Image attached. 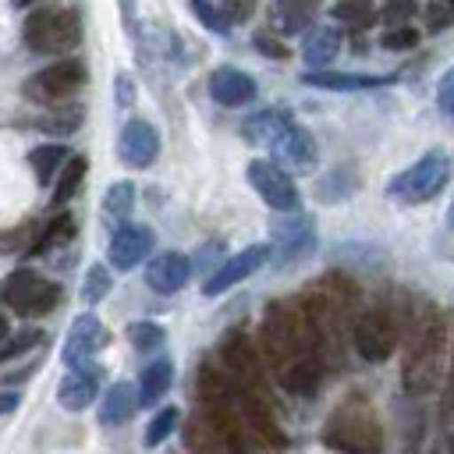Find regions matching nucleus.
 I'll list each match as a JSON object with an SVG mask.
<instances>
[{
    "instance_id": "nucleus-29",
    "label": "nucleus",
    "mask_w": 454,
    "mask_h": 454,
    "mask_svg": "<svg viewBox=\"0 0 454 454\" xmlns=\"http://www.w3.org/2000/svg\"><path fill=\"white\" fill-rule=\"evenodd\" d=\"M85 170H89V160H85V156H67V163L60 167V174H57V181H53V206H64V202L74 199V192H78Z\"/></svg>"
},
{
    "instance_id": "nucleus-38",
    "label": "nucleus",
    "mask_w": 454,
    "mask_h": 454,
    "mask_svg": "<svg viewBox=\"0 0 454 454\" xmlns=\"http://www.w3.org/2000/svg\"><path fill=\"white\" fill-rule=\"evenodd\" d=\"M192 11L206 21V28L209 32H216V35H223V32H231V21H227V14L223 11H216L209 0H192Z\"/></svg>"
},
{
    "instance_id": "nucleus-28",
    "label": "nucleus",
    "mask_w": 454,
    "mask_h": 454,
    "mask_svg": "<svg viewBox=\"0 0 454 454\" xmlns=\"http://www.w3.org/2000/svg\"><path fill=\"white\" fill-rule=\"evenodd\" d=\"M28 163H32V170H35V181H39V184H50V181L60 174V167L67 163V145H64V142L35 145V149L28 153Z\"/></svg>"
},
{
    "instance_id": "nucleus-42",
    "label": "nucleus",
    "mask_w": 454,
    "mask_h": 454,
    "mask_svg": "<svg viewBox=\"0 0 454 454\" xmlns=\"http://www.w3.org/2000/svg\"><path fill=\"white\" fill-rule=\"evenodd\" d=\"M255 50H262L266 57H273V60H287L291 53H287V46L284 43H277V39H270V35H255Z\"/></svg>"
},
{
    "instance_id": "nucleus-9",
    "label": "nucleus",
    "mask_w": 454,
    "mask_h": 454,
    "mask_svg": "<svg viewBox=\"0 0 454 454\" xmlns=\"http://www.w3.org/2000/svg\"><path fill=\"white\" fill-rule=\"evenodd\" d=\"M351 340L365 362H387L397 348V323H394L390 309H383V305L362 309L351 326Z\"/></svg>"
},
{
    "instance_id": "nucleus-36",
    "label": "nucleus",
    "mask_w": 454,
    "mask_h": 454,
    "mask_svg": "<svg viewBox=\"0 0 454 454\" xmlns=\"http://www.w3.org/2000/svg\"><path fill=\"white\" fill-rule=\"evenodd\" d=\"M78 124H82V110H78V106H67V110H53L50 117L35 121V128H43V131H53V135H71Z\"/></svg>"
},
{
    "instance_id": "nucleus-5",
    "label": "nucleus",
    "mask_w": 454,
    "mask_h": 454,
    "mask_svg": "<svg viewBox=\"0 0 454 454\" xmlns=\"http://www.w3.org/2000/svg\"><path fill=\"white\" fill-rule=\"evenodd\" d=\"M21 35H25V46L32 53L57 57V53H67L82 43V18L71 7H43V11L25 18Z\"/></svg>"
},
{
    "instance_id": "nucleus-12",
    "label": "nucleus",
    "mask_w": 454,
    "mask_h": 454,
    "mask_svg": "<svg viewBox=\"0 0 454 454\" xmlns=\"http://www.w3.org/2000/svg\"><path fill=\"white\" fill-rule=\"evenodd\" d=\"M238 397V411L245 419L248 436H255V443H262L266 450H284L287 447V433L273 415L270 394H234Z\"/></svg>"
},
{
    "instance_id": "nucleus-20",
    "label": "nucleus",
    "mask_w": 454,
    "mask_h": 454,
    "mask_svg": "<svg viewBox=\"0 0 454 454\" xmlns=\"http://www.w3.org/2000/svg\"><path fill=\"white\" fill-rule=\"evenodd\" d=\"M206 89H209V96H213L220 106H245V103L255 99V78L245 74L241 67H231V64L216 67V71L209 74Z\"/></svg>"
},
{
    "instance_id": "nucleus-8",
    "label": "nucleus",
    "mask_w": 454,
    "mask_h": 454,
    "mask_svg": "<svg viewBox=\"0 0 454 454\" xmlns=\"http://www.w3.org/2000/svg\"><path fill=\"white\" fill-rule=\"evenodd\" d=\"M220 365L227 369L234 394H266V380H262V362L255 355V344L245 330H231L220 344Z\"/></svg>"
},
{
    "instance_id": "nucleus-48",
    "label": "nucleus",
    "mask_w": 454,
    "mask_h": 454,
    "mask_svg": "<svg viewBox=\"0 0 454 454\" xmlns=\"http://www.w3.org/2000/svg\"><path fill=\"white\" fill-rule=\"evenodd\" d=\"M447 223H450V227H454V202H450V206H447Z\"/></svg>"
},
{
    "instance_id": "nucleus-3",
    "label": "nucleus",
    "mask_w": 454,
    "mask_h": 454,
    "mask_svg": "<svg viewBox=\"0 0 454 454\" xmlns=\"http://www.w3.org/2000/svg\"><path fill=\"white\" fill-rule=\"evenodd\" d=\"M323 443L337 454H383L387 436H383V426H380L376 411L365 401L351 397L326 419Z\"/></svg>"
},
{
    "instance_id": "nucleus-35",
    "label": "nucleus",
    "mask_w": 454,
    "mask_h": 454,
    "mask_svg": "<svg viewBox=\"0 0 454 454\" xmlns=\"http://www.w3.org/2000/svg\"><path fill=\"white\" fill-rule=\"evenodd\" d=\"M43 340H46V333H43L39 326H25V330H18V333H7L0 358H4V362H11V358H18L21 351H28V348H39Z\"/></svg>"
},
{
    "instance_id": "nucleus-21",
    "label": "nucleus",
    "mask_w": 454,
    "mask_h": 454,
    "mask_svg": "<svg viewBox=\"0 0 454 454\" xmlns=\"http://www.w3.org/2000/svg\"><path fill=\"white\" fill-rule=\"evenodd\" d=\"M340 28L333 25H316L305 39H301V60L309 71H326L333 64V57L340 53Z\"/></svg>"
},
{
    "instance_id": "nucleus-1",
    "label": "nucleus",
    "mask_w": 454,
    "mask_h": 454,
    "mask_svg": "<svg viewBox=\"0 0 454 454\" xmlns=\"http://www.w3.org/2000/svg\"><path fill=\"white\" fill-rule=\"evenodd\" d=\"M259 348L266 355V365L280 376L284 390L305 397L323 383L326 355L316 344V333L309 319L301 316L298 301H270L259 323Z\"/></svg>"
},
{
    "instance_id": "nucleus-18",
    "label": "nucleus",
    "mask_w": 454,
    "mask_h": 454,
    "mask_svg": "<svg viewBox=\"0 0 454 454\" xmlns=\"http://www.w3.org/2000/svg\"><path fill=\"white\" fill-rule=\"evenodd\" d=\"M192 280V259L184 252H160L145 262V284L156 294H177Z\"/></svg>"
},
{
    "instance_id": "nucleus-39",
    "label": "nucleus",
    "mask_w": 454,
    "mask_h": 454,
    "mask_svg": "<svg viewBox=\"0 0 454 454\" xmlns=\"http://www.w3.org/2000/svg\"><path fill=\"white\" fill-rule=\"evenodd\" d=\"M450 18H454V7H450L447 0H433V4H426V28H429V32H440Z\"/></svg>"
},
{
    "instance_id": "nucleus-15",
    "label": "nucleus",
    "mask_w": 454,
    "mask_h": 454,
    "mask_svg": "<svg viewBox=\"0 0 454 454\" xmlns=\"http://www.w3.org/2000/svg\"><path fill=\"white\" fill-rule=\"evenodd\" d=\"M270 153H273V160H277L280 167H287V170H312V167H316V138H312L298 121L284 124V128L273 135Z\"/></svg>"
},
{
    "instance_id": "nucleus-13",
    "label": "nucleus",
    "mask_w": 454,
    "mask_h": 454,
    "mask_svg": "<svg viewBox=\"0 0 454 454\" xmlns=\"http://www.w3.org/2000/svg\"><path fill=\"white\" fill-rule=\"evenodd\" d=\"M270 255H273V248L266 245V241H259V245H248V248H241L238 255H227L209 277H206V284H202V291L209 294V298H216V294H223V291H231L234 284H241L245 277H252L259 266H266L270 262Z\"/></svg>"
},
{
    "instance_id": "nucleus-45",
    "label": "nucleus",
    "mask_w": 454,
    "mask_h": 454,
    "mask_svg": "<svg viewBox=\"0 0 454 454\" xmlns=\"http://www.w3.org/2000/svg\"><path fill=\"white\" fill-rule=\"evenodd\" d=\"M220 252H223V241H206V245H202V252H199V270H206L209 262H216V259H220Z\"/></svg>"
},
{
    "instance_id": "nucleus-14",
    "label": "nucleus",
    "mask_w": 454,
    "mask_h": 454,
    "mask_svg": "<svg viewBox=\"0 0 454 454\" xmlns=\"http://www.w3.org/2000/svg\"><path fill=\"white\" fill-rule=\"evenodd\" d=\"M153 245H156L153 227H145V223H121V227L110 234L106 259H110L114 270L128 273V270H135L138 262H145V259L153 255Z\"/></svg>"
},
{
    "instance_id": "nucleus-31",
    "label": "nucleus",
    "mask_w": 454,
    "mask_h": 454,
    "mask_svg": "<svg viewBox=\"0 0 454 454\" xmlns=\"http://www.w3.org/2000/svg\"><path fill=\"white\" fill-rule=\"evenodd\" d=\"M128 340H131V348L135 351H156L163 340H167V330L160 326V323H153V319H135V323H128Z\"/></svg>"
},
{
    "instance_id": "nucleus-16",
    "label": "nucleus",
    "mask_w": 454,
    "mask_h": 454,
    "mask_svg": "<svg viewBox=\"0 0 454 454\" xmlns=\"http://www.w3.org/2000/svg\"><path fill=\"white\" fill-rule=\"evenodd\" d=\"M117 156H121L128 167H135V170L149 167V163L160 156V131H156L149 121L131 117V121L121 128V135H117Z\"/></svg>"
},
{
    "instance_id": "nucleus-30",
    "label": "nucleus",
    "mask_w": 454,
    "mask_h": 454,
    "mask_svg": "<svg viewBox=\"0 0 454 454\" xmlns=\"http://www.w3.org/2000/svg\"><path fill=\"white\" fill-rule=\"evenodd\" d=\"M71 234H74V216H71V213H57L53 220H46V223L39 227V238H35V245H32V255L50 252V248L71 241Z\"/></svg>"
},
{
    "instance_id": "nucleus-33",
    "label": "nucleus",
    "mask_w": 454,
    "mask_h": 454,
    "mask_svg": "<svg viewBox=\"0 0 454 454\" xmlns=\"http://www.w3.org/2000/svg\"><path fill=\"white\" fill-rule=\"evenodd\" d=\"M177 422H181V411L170 404V408H160L156 415H153V422L145 426V447H160L174 429H177Z\"/></svg>"
},
{
    "instance_id": "nucleus-49",
    "label": "nucleus",
    "mask_w": 454,
    "mask_h": 454,
    "mask_svg": "<svg viewBox=\"0 0 454 454\" xmlns=\"http://www.w3.org/2000/svg\"><path fill=\"white\" fill-rule=\"evenodd\" d=\"M28 4H35V0H14V7H28Z\"/></svg>"
},
{
    "instance_id": "nucleus-10",
    "label": "nucleus",
    "mask_w": 454,
    "mask_h": 454,
    "mask_svg": "<svg viewBox=\"0 0 454 454\" xmlns=\"http://www.w3.org/2000/svg\"><path fill=\"white\" fill-rule=\"evenodd\" d=\"M245 177H248V184L255 188V195L270 209H277V213H294L298 209V202H301L298 184H294L291 170L280 167L277 160H252L248 170H245Z\"/></svg>"
},
{
    "instance_id": "nucleus-24",
    "label": "nucleus",
    "mask_w": 454,
    "mask_h": 454,
    "mask_svg": "<svg viewBox=\"0 0 454 454\" xmlns=\"http://www.w3.org/2000/svg\"><path fill=\"white\" fill-rule=\"evenodd\" d=\"M170 380H174V362L170 358H153L138 376V404L153 408L170 390Z\"/></svg>"
},
{
    "instance_id": "nucleus-7",
    "label": "nucleus",
    "mask_w": 454,
    "mask_h": 454,
    "mask_svg": "<svg viewBox=\"0 0 454 454\" xmlns=\"http://www.w3.org/2000/svg\"><path fill=\"white\" fill-rule=\"evenodd\" d=\"M82 85H85V64L74 60V57H64V60H57V64H50V67L28 74L25 85H21V92H25L32 103L60 106V103H67Z\"/></svg>"
},
{
    "instance_id": "nucleus-2",
    "label": "nucleus",
    "mask_w": 454,
    "mask_h": 454,
    "mask_svg": "<svg viewBox=\"0 0 454 454\" xmlns=\"http://www.w3.org/2000/svg\"><path fill=\"white\" fill-rule=\"evenodd\" d=\"M450 330H447V316L443 309H429L419 316L411 340L404 344V358H401V387L411 397H426L436 390L440 376H443V351H447Z\"/></svg>"
},
{
    "instance_id": "nucleus-47",
    "label": "nucleus",
    "mask_w": 454,
    "mask_h": 454,
    "mask_svg": "<svg viewBox=\"0 0 454 454\" xmlns=\"http://www.w3.org/2000/svg\"><path fill=\"white\" fill-rule=\"evenodd\" d=\"M121 7H124V18L131 21V0H121Z\"/></svg>"
},
{
    "instance_id": "nucleus-17",
    "label": "nucleus",
    "mask_w": 454,
    "mask_h": 454,
    "mask_svg": "<svg viewBox=\"0 0 454 454\" xmlns=\"http://www.w3.org/2000/svg\"><path fill=\"white\" fill-rule=\"evenodd\" d=\"M273 241H277V266H294L316 248V231L309 216H287L273 223Z\"/></svg>"
},
{
    "instance_id": "nucleus-6",
    "label": "nucleus",
    "mask_w": 454,
    "mask_h": 454,
    "mask_svg": "<svg viewBox=\"0 0 454 454\" xmlns=\"http://www.w3.org/2000/svg\"><path fill=\"white\" fill-rule=\"evenodd\" d=\"M4 305L14 312V316H50L60 301V284L46 280L43 273L35 270H14L4 277Z\"/></svg>"
},
{
    "instance_id": "nucleus-41",
    "label": "nucleus",
    "mask_w": 454,
    "mask_h": 454,
    "mask_svg": "<svg viewBox=\"0 0 454 454\" xmlns=\"http://www.w3.org/2000/svg\"><path fill=\"white\" fill-rule=\"evenodd\" d=\"M436 103H440V110H443L447 117H454V67L440 78V85H436Z\"/></svg>"
},
{
    "instance_id": "nucleus-26",
    "label": "nucleus",
    "mask_w": 454,
    "mask_h": 454,
    "mask_svg": "<svg viewBox=\"0 0 454 454\" xmlns=\"http://www.w3.org/2000/svg\"><path fill=\"white\" fill-rule=\"evenodd\" d=\"M131 209H135V184H131V181H114V184L103 192V206H99L106 227L128 223V213H131Z\"/></svg>"
},
{
    "instance_id": "nucleus-46",
    "label": "nucleus",
    "mask_w": 454,
    "mask_h": 454,
    "mask_svg": "<svg viewBox=\"0 0 454 454\" xmlns=\"http://www.w3.org/2000/svg\"><path fill=\"white\" fill-rule=\"evenodd\" d=\"M14 408H18V394H11V390H7V394H4V401H0V411H4V415H11Z\"/></svg>"
},
{
    "instance_id": "nucleus-37",
    "label": "nucleus",
    "mask_w": 454,
    "mask_h": 454,
    "mask_svg": "<svg viewBox=\"0 0 454 454\" xmlns=\"http://www.w3.org/2000/svg\"><path fill=\"white\" fill-rule=\"evenodd\" d=\"M387 50H411L419 46V28H408V25H387L383 39H380Z\"/></svg>"
},
{
    "instance_id": "nucleus-50",
    "label": "nucleus",
    "mask_w": 454,
    "mask_h": 454,
    "mask_svg": "<svg viewBox=\"0 0 454 454\" xmlns=\"http://www.w3.org/2000/svg\"><path fill=\"white\" fill-rule=\"evenodd\" d=\"M447 4H450V7H454V0H447Z\"/></svg>"
},
{
    "instance_id": "nucleus-44",
    "label": "nucleus",
    "mask_w": 454,
    "mask_h": 454,
    "mask_svg": "<svg viewBox=\"0 0 454 454\" xmlns=\"http://www.w3.org/2000/svg\"><path fill=\"white\" fill-rule=\"evenodd\" d=\"M454 411V340H450V369H447V390H443V419Z\"/></svg>"
},
{
    "instance_id": "nucleus-34",
    "label": "nucleus",
    "mask_w": 454,
    "mask_h": 454,
    "mask_svg": "<svg viewBox=\"0 0 454 454\" xmlns=\"http://www.w3.org/2000/svg\"><path fill=\"white\" fill-rule=\"evenodd\" d=\"M333 18L351 25V28H369L376 21L369 0H340V4H333Z\"/></svg>"
},
{
    "instance_id": "nucleus-32",
    "label": "nucleus",
    "mask_w": 454,
    "mask_h": 454,
    "mask_svg": "<svg viewBox=\"0 0 454 454\" xmlns=\"http://www.w3.org/2000/svg\"><path fill=\"white\" fill-rule=\"evenodd\" d=\"M110 270L103 266V262H92L89 270H85V280H82V301L92 309L96 301H103L106 294H110Z\"/></svg>"
},
{
    "instance_id": "nucleus-4",
    "label": "nucleus",
    "mask_w": 454,
    "mask_h": 454,
    "mask_svg": "<svg viewBox=\"0 0 454 454\" xmlns=\"http://www.w3.org/2000/svg\"><path fill=\"white\" fill-rule=\"evenodd\" d=\"M450 156L433 149L426 156H419L411 167H404L401 174H394L387 181V199L390 202H401V206H419V202H429L433 195H440L450 181Z\"/></svg>"
},
{
    "instance_id": "nucleus-23",
    "label": "nucleus",
    "mask_w": 454,
    "mask_h": 454,
    "mask_svg": "<svg viewBox=\"0 0 454 454\" xmlns=\"http://www.w3.org/2000/svg\"><path fill=\"white\" fill-rule=\"evenodd\" d=\"M138 408V387L131 383H114L103 401H99V422L103 426H124Z\"/></svg>"
},
{
    "instance_id": "nucleus-43",
    "label": "nucleus",
    "mask_w": 454,
    "mask_h": 454,
    "mask_svg": "<svg viewBox=\"0 0 454 454\" xmlns=\"http://www.w3.org/2000/svg\"><path fill=\"white\" fill-rule=\"evenodd\" d=\"M223 14L227 21H245L252 14V0H223Z\"/></svg>"
},
{
    "instance_id": "nucleus-22",
    "label": "nucleus",
    "mask_w": 454,
    "mask_h": 454,
    "mask_svg": "<svg viewBox=\"0 0 454 454\" xmlns=\"http://www.w3.org/2000/svg\"><path fill=\"white\" fill-rule=\"evenodd\" d=\"M305 85L312 89H330V92H358V89H376L387 85L390 74H355V71H305Z\"/></svg>"
},
{
    "instance_id": "nucleus-40",
    "label": "nucleus",
    "mask_w": 454,
    "mask_h": 454,
    "mask_svg": "<svg viewBox=\"0 0 454 454\" xmlns=\"http://www.w3.org/2000/svg\"><path fill=\"white\" fill-rule=\"evenodd\" d=\"M419 11V4L415 0H390L387 7H383V21L387 25H408V18Z\"/></svg>"
},
{
    "instance_id": "nucleus-11",
    "label": "nucleus",
    "mask_w": 454,
    "mask_h": 454,
    "mask_svg": "<svg viewBox=\"0 0 454 454\" xmlns=\"http://www.w3.org/2000/svg\"><path fill=\"white\" fill-rule=\"evenodd\" d=\"M106 344H110V333H106V326L99 323V316H96V312H82V316H74V323L67 326V337H64V348H60V362H64L67 369L85 365V362H92Z\"/></svg>"
},
{
    "instance_id": "nucleus-27",
    "label": "nucleus",
    "mask_w": 454,
    "mask_h": 454,
    "mask_svg": "<svg viewBox=\"0 0 454 454\" xmlns=\"http://www.w3.org/2000/svg\"><path fill=\"white\" fill-rule=\"evenodd\" d=\"M309 7H312L309 0H273V7H270V25H273V32H280V35L301 32V28L309 25V18H312Z\"/></svg>"
},
{
    "instance_id": "nucleus-19",
    "label": "nucleus",
    "mask_w": 454,
    "mask_h": 454,
    "mask_svg": "<svg viewBox=\"0 0 454 454\" xmlns=\"http://www.w3.org/2000/svg\"><path fill=\"white\" fill-rule=\"evenodd\" d=\"M96 397H99V365H92V362L74 365L57 387V404L64 411H85Z\"/></svg>"
},
{
    "instance_id": "nucleus-25",
    "label": "nucleus",
    "mask_w": 454,
    "mask_h": 454,
    "mask_svg": "<svg viewBox=\"0 0 454 454\" xmlns=\"http://www.w3.org/2000/svg\"><path fill=\"white\" fill-rule=\"evenodd\" d=\"M294 117H291V110H277V106H270V110H259V114H252V117H245V124H241V135H245V142H259V145H270L273 142V135L284 128V124H291Z\"/></svg>"
},
{
    "instance_id": "nucleus-52",
    "label": "nucleus",
    "mask_w": 454,
    "mask_h": 454,
    "mask_svg": "<svg viewBox=\"0 0 454 454\" xmlns=\"http://www.w3.org/2000/svg\"><path fill=\"white\" fill-rule=\"evenodd\" d=\"M369 4H372V0H369Z\"/></svg>"
},
{
    "instance_id": "nucleus-51",
    "label": "nucleus",
    "mask_w": 454,
    "mask_h": 454,
    "mask_svg": "<svg viewBox=\"0 0 454 454\" xmlns=\"http://www.w3.org/2000/svg\"><path fill=\"white\" fill-rule=\"evenodd\" d=\"M309 4H316V0H309Z\"/></svg>"
}]
</instances>
